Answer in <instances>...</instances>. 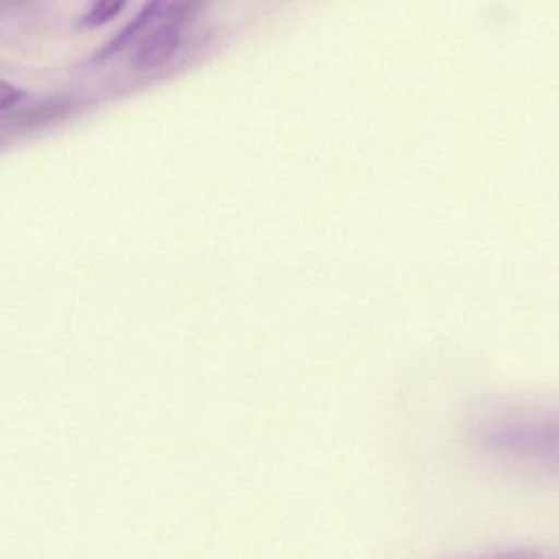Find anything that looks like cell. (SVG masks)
<instances>
[{"mask_svg": "<svg viewBox=\"0 0 559 559\" xmlns=\"http://www.w3.org/2000/svg\"><path fill=\"white\" fill-rule=\"evenodd\" d=\"M481 440L499 455L559 466V407L504 411L483 426Z\"/></svg>", "mask_w": 559, "mask_h": 559, "instance_id": "1", "label": "cell"}, {"mask_svg": "<svg viewBox=\"0 0 559 559\" xmlns=\"http://www.w3.org/2000/svg\"><path fill=\"white\" fill-rule=\"evenodd\" d=\"M209 0H150L131 22L127 23L104 48L92 56V64L100 66L108 59L120 55L124 48L136 41L144 32L163 22H177L186 25L193 19Z\"/></svg>", "mask_w": 559, "mask_h": 559, "instance_id": "2", "label": "cell"}, {"mask_svg": "<svg viewBox=\"0 0 559 559\" xmlns=\"http://www.w3.org/2000/svg\"><path fill=\"white\" fill-rule=\"evenodd\" d=\"M182 28L177 22H163L151 28L134 52V66L146 71L167 64L179 51Z\"/></svg>", "mask_w": 559, "mask_h": 559, "instance_id": "3", "label": "cell"}, {"mask_svg": "<svg viewBox=\"0 0 559 559\" xmlns=\"http://www.w3.org/2000/svg\"><path fill=\"white\" fill-rule=\"evenodd\" d=\"M128 0H94L91 9L82 16L84 28H100L111 20L120 15L121 10L127 7Z\"/></svg>", "mask_w": 559, "mask_h": 559, "instance_id": "4", "label": "cell"}, {"mask_svg": "<svg viewBox=\"0 0 559 559\" xmlns=\"http://www.w3.org/2000/svg\"><path fill=\"white\" fill-rule=\"evenodd\" d=\"M23 97H25V91L22 87L0 81V111L15 107L19 102L23 100Z\"/></svg>", "mask_w": 559, "mask_h": 559, "instance_id": "5", "label": "cell"}, {"mask_svg": "<svg viewBox=\"0 0 559 559\" xmlns=\"http://www.w3.org/2000/svg\"><path fill=\"white\" fill-rule=\"evenodd\" d=\"M478 559H542L540 555L534 550H509L501 554L488 555Z\"/></svg>", "mask_w": 559, "mask_h": 559, "instance_id": "6", "label": "cell"}, {"mask_svg": "<svg viewBox=\"0 0 559 559\" xmlns=\"http://www.w3.org/2000/svg\"><path fill=\"white\" fill-rule=\"evenodd\" d=\"M7 141L3 140V138H0V153H2L3 150H5Z\"/></svg>", "mask_w": 559, "mask_h": 559, "instance_id": "7", "label": "cell"}]
</instances>
